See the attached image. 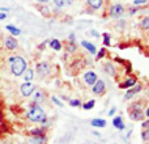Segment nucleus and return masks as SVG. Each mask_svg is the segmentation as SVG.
Returning a JSON list of instances; mask_svg holds the SVG:
<instances>
[{
	"label": "nucleus",
	"mask_w": 149,
	"mask_h": 144,
	"mask_svg": "<svg viewBox=\"0 0 149 144\" xmlns=\"http://www.w3.org/2000/svg\"><path fill=\"white\" fill-rule=\"evenodd\" d=\"M7 18V13L5 12H0V20H5Z\"/></svg>",
	"instance_id": "obj_40"
},
{
	"label": "nucleus",
	"mask_w": 149,
	"mask_h": 144,
	"mask_svg": "<svg viewBox=\"0 0 149 144\" xmlns=\"http://www.w3.org/2000/svg\"><path fill=\"white\" fill-rule=\"evenodd\" d=\"M149 3V0H132V4L135 7H144Z\"/></svg>",
	"instance_id": "obj_26"
},
{
	"label": "nucleus",
	"mask_w": 149,
	"mask_h": 144,
	"mask_svg": "<svg viewBox=\"0 0 149 144\" xmlns=\"http://www.w3.org/2000/svg\"><path fill=\"white\" fill-rule=\"evenodd\" d=\"M103 67H105V71L107 72L110 76H116V70H115V67H114V64H111L110 62H107V63H105L103 64Z\"/></svg>",
	"instance_id": "obj_20"
},
{
	"label": "nucleus",
	"mask_w": 149,
	"mask_h": 144,
	"mask_svg": "<svg viewBox=\"0 0 149 144\" xmlns=\"http://www.w3.org/2000/svg\"><path fill=\"white\" fill-rule=\"evenodd\" d=\"M76 49H77L76 42H68V45H67V51L68 52H74Z\"/></svg>",
	"instance_id": "obj_28"
},
{
	"label": "nucleus",
	"mask_w": 149,
	"mask_h": 144,
	"mask_svg": "<svg viewBox=\"0 0 149 144\" xmlns=\"http://www.w3.org/2000/svg\"><path fill=\"white\" fill-rule=\"evenodd\" d=\"M115 111H116V108H111V110L109 111V117H113L115 114Z\"/></svg>",
	"instance_id": "obj_39"
},
{
	"label": "nucleus",
	"mask_w": 149,
	"mask_h": 144,
	"mask_svg": "<svg viewBox=\"0 0 149 144\" xmlns=\"http://www.w3.org/2000/svg\"><path fill=\"white\" fill-rule=\"evenodd\" d=\"M46 130H47L46 126L37 127V129L30 130V134H31V135H45V134H46Z\"/></svg>",
	"instance_id": "obj_21"
},
{
	"label": "nucleus",
	"mask_w": 149,
	"mask_h": 144,
	"mask_svg": "<svg viewBox=\"0 0 149 144\" xmlns=\"http://www.w3.org/2000/svg\"><path fill=\"white\" fill-rule=\"evenodd\" d=\"M97 80H98V76L94 71H86L84 73V81L86 85H90V87H92Z\"/></svg>",
	"instance_id": "obj_8"
},
{
	"label": "nucleus",
	"mask_w": 149,
	"mask_h": 144,
	"mask_svg": "<svg viewBox=\"0 0 149 144\" xmlns=\"http://www.w3.org/2000/svg\"><path fill=\"white\" fill-rule=\"evenodd\" d=\"M49 46L52 50H55V51H60L63 49V45L59 39H51V41H49Z\"/></svg>",
	"instance_id": "obj_16"
},
{
	"label": "nucleus",
	"mask_w": 149,
	"mask_h": 144,
	"mask_svg": "<svg viewBox=\"0 0 149 144\" xmlns=\"http://www.w3.org/2000/svg\"><path fill=\"white\" fill-rule=\"evenodd\" d=\"M90 34H92L93 37H95V38H100V33L95 30H90Z\"/></svg>",
	"instance_id": "obj_36"
},
{
	"label": "nucleus",
	"mask_w": 149,
	"mask_h": 144,
	"mask_svg": "<svg viewBox=\"0 0 149 144\" xmlns=\"http://www.w3.org/2000/svg\"><path fill=\"white\" fill-rule=\"evenodd\" d=\"M147 144H149V142H147Z\"/></svg>",
	"instance_id": "obj_48"
},
{
	"label": "nucleus",
	"mask_w": 149,
	"mask_h": 144,
	"mask_svg": "<svg viewBox=\"0 0 149 144\" xmlns=\"http://www.w3.org/2000/svg\"><path fill=\"white\" fill-rule=\"evenodd\" d=\"M113 124H114V127H115L116 130H120V131H123V130L126 129V124H124L123 118H122L120 115L114 117V119H113Z\"/></svg>",
	"instance_id": "obj_14"
},
{
	"label": "nucleus",
	"mask_w": 149,
	"mask_h": 144,
	"mask_svg": "<svg viewBox=\"0 0 149 144\" xmlns=\"http://www.w3.org/2000/svg\"><path fill=\"white\" fill-rule=\"evenodd\" d=\"M26 118L28 121L33 122V123H41L42 126H46L47 123V115L43 111V109L38 105V103H30L28 113H26Z\"/></svg>",
	"instance_id": "obj_1"
},
{
	"label": "nucleus",
	"mask_w": 149,
	"mask_h": 144,
	"mask_svg": "<svg viewBox=\"0 0 149 144\" xmlns=\"http://www.w3.org/2000/svg\"><path fill=\"white\" fill-rule=\"evenodd\" d=\"M51 100H52V102H54L55 105H58V106H59V108H63V106H64V105H63V102H62V101H59L56 97H52Z\"/></svg>",
	"instance_id": "obj_33"
},
{
	"label": "nucleus",
	"mask_w": 149,
	"mask_h": 144,
	"mask_svg": "<svg viewBox=\"0 0 149 144\" xmlns=\"http://www.w3.org/2000/svg\"><path fill=\"white\" fill-rule=\"evenodd\" d=\"M128 113H130V119L134 122H141L145 118L144 110H131Z\"/></svg>",
	"instance_id": "obj_9"
},
{
	"label": "nucleus",
	"mask_w": 149,
	"mask_h": 144,
	"mask_svg": "<svg viewBox=\"0 0 149 144\" xmlns=\"http://www.w3.org/2000/svg\"><path fill=\"white\" fill-rule=\"evenodd\" d=\"M144 115H145V118H149V106L147 109H145V111H144Z\"/></svg>",
	"instance_id": "obj_42"
},
{
	"label": "nucleus",
	"mask_w": 149,
	"mask_h": 144,
	"mask_svg": "<svg viewBox=\"0 0 149 144\" xmlns=\"http://www.w3.org/2000/svg\"><path fill=\"white\" fill-rule=\"evenodd\" d=\"M90 124H92L93 127L103 129V127H106V121H105V119H102V118H94V119H92Z\"/></svg>",
	"instance_id": "obj_18"
},
{
	"label": "nucleus",
	"mask_w": 149,
	"mask_h": 144,
	"mask_svg": "<svg viewBox=\"0 0 149 144\" xmlns=\"http://www.w3.org/2000/svg\"><path fill=\"white\" fill-rule=\"evenodd\" d=\"M21 76L24 77L25 81H31V80L34 79V70H31V68H26Z\"/></svg>",
	"instance_id": "obj_19"
},
{
	"label": "nucleus",
	"mask_w": 149,
	"mask_h": 144,
	"mask_svg": "<svg viewBox=\"0 0 149 144\" xmlns=\"http://www.w3.org/2000/svg\"><path fill=\"white\" fill-rule=\"evenodd\" d=\"M47 43H49V41H45V42H43V43H42V45H41V46H39V49H43V47H45V46H46V45H47Z\"/></svg>",
	"instance_id": "obj_43"
},
{
	"label": "nucleus",
	"mask_w": 149,
	"mask_h": 144,
	"mask_svg": "<svg viewBox=\"0 0 149 144\" xmlns=\"http://www.w3.org/2000/svg\"><path fill=\"white\" fill-rule=\"evenodd\" d=\"M93 135H95V136H100V132H97V131H94V132H93Z\"/></svg>",
	"instance_id": "obj_45"
},
{
	"label": "nucleus",
	"mask_w": 149,
	"mask_h": 144,
	"mask_svg": "<svg viewBox=\"0 0 149 144\" xmlns=\"http://www.w3.org/2000/svg\"><path fill=\"white\" fill-rule=\"evenodd\" d=\"M37 3H39V4H47V3L50 1V0H36Z\"/></svg>",
	"instance_id": "obj_41"
},
{
	"label": "nucleus",
	"mask_w": 149,
	"mask_h": 144,
	"mask_svg": "<svg viewBox=\"0 0 149 144\" xmlns=\"http://www.w3.org/2000/svg\"><path fill=\"white\" fill-rule=\"evenodd\" d=\"M74 39H76V36H74V33H71L70 36H68V41H70V42H74Z\"/></svg>",
	"instance_id": "obj_35"
},
{
	"label": "nucleus",
	"mask_w": 149,
	"mask_h": 144,
	"mask_svg": "<svg viewBox=\"0 0 149 144\" xmlns=\"http://www.w3.org/2000/svg\"><path fill=\"white\" fill-rule=\"evenodd\" d=\"M135 84H137L136 77H128L126 81L119 84V88H120V89H130V88H132Z\"/></svg>",
	"instance_id": "obj_13"
},
{
	"label": "nucleus",
	"mask_w": 149,
	"mask_h": 144,
	"mask_svg": "<svg viewBox=\"0 0 149 144\" xmlns=\"http://www.w3.org/2000/svg\"><path fill=\"white\" fill-rule=\"evenodd\" d=\"M0 10H1V12H8V10H9V8H4V7H1V8H0Z\"/></svg>",
	"instance_id": "obj_44"
},
{
	"label": "nucleus",
	"mask_w": 149,
	"mask_h": 144,
	"mask_svg": "<svg viewBox=\"0 0 149 144\" xmlns=\"http://www.w3.org/2000/svg\"><path fill=\"white\" fill-rule=\"evenodd\" d=\"M71 1H72V0H67V4H71Z\"/></svg>",
	"instance_id": "obj_46"
},
{
	"label": "nucleus",
	"mask_w": 149,
	"mask_h": 144,
	"mask_svg": "<svg viewBox=\"0 0 149 144\" xmlns=\"http://www.w3.org/2000/svg\"><path fill=\"white\" fill-rule=\"evenodd\" d=\"M4 46L7 50L13 51V50H16L18 47V42L13 36H8V37H5V39H4Z\"/></svg>",
	"instance_id": "obj_7"
},
{
	"label": "nucleus",
	"mask_w": 149,
	"mask_h": 144,
	"mask_svg": "<svg viewBox=\"0 0 149 144\" xmlns=\"http://www.w3.org/2000/svg\"><path fill=\"white\" fill-rule=\"evenodd\" d=\"M5 29H7V30L9 31L12 36H20V34H21L20 29L16 28V26H13V25H7V26H5Z\"/></svg>",
	"instance_id": "obj_22"
},
{
	"label": "nucleus",
	"mask_w": 149,
	"mask_h": 144,
	"mask_svg": "<svg viewBox=\"0 0 149 144\" xmlns=\"http://www.w3.org/2000/svg\"><path fill=\"white\" fill-rule=\"evenodd\" d=\"M47 136L45 135H31V138L29 139V144H46Z\"/></svg>",
	"instance_id": "obj_12"
},
{
	"label": "nucleus",
	"mask_w": 149,
	"mask_h": 144,
	"mask_svg": "<svg viewBox=\"0 0 149 144\" xmlns=\"http://www.w3.org/2000/svg\"><path fill=\"white\" fill-rule=\"evenodd\" d=\"M9 64H10V71H12V73L15 76H21L24 73V71L28 68V63L22 57H15Z\"/></svg>",
	"instance_id": "obj_2"
},
{
	"label": "nucleus",
	"mask_w": 149,
	"mask_h": 144,
	"mask_svg": "<svg viewBox=\"0 0 149 144\" xmlns=\"http://www.w3.org/2000/svg\"><path fill=\"white\" fill-rule=\"evenodd\" d=\"M141 127L143 129H149V118H147L145 121L143 119L141 121Z\"/></svg>",
	"instance_id": "obj_34"
},
{
	"label": "nucleus",
	"mask_w": 149,
	"mask_h": 144,
	"mask_svg": "<svg viewBox=\"0 0 149 144\" xmlns=\"http://www.w3.org/2000/svg\"><path fill=\"white\" fill-rule=\"evenodd\" d=\"M137 12V7H134V8H130V15H135Z\"/></svg>",
	"instance_id": "obj_38"
},
{
	"label": "nucleus",
	"mask_w": 149,
	"mask_h": 144,
	"mask_svg": "<svg viewBox=\"0 0 149 144\" xmlns=\"http://www.w3.org/2000/svg\"><path fill=\"white\" fill-rule=\"evenodd\" d=\"M81 46L85 47V49L89 51V54H92V55L97 54V49H95V46L93 43H90L89 41H81Z\"/></svg>",
	"instance_id": "obj_15"
},
{
	"label": "nucleus",
	"mask_w": 149,
	"mask_h": 144,
	"mask_svg": "<svg viewBox=\"0 0 149 144\" xmlns=\"http://www.w3.org/2000/svg\"><path fill=\"white\" fill-rule=\"evenodd\" d=\"M124 12H126V9H124V7L122 4H113L110 7L109 15H110V17H113V18H119L124 15Z\"/></svg>",
	"instance_id": "obj_5"
},
{
	"label": "nucleus",
	"mask_w": 149,
	"mask_h": 144,
	"mask_svg": "<svg viewBox=\"0 0 149 144\" xmlns=\"http://www.w3.org/2000/svg\"><path fill=\"white\" fill-rule=\"evenodd\" d=\"M105 55H106V49H103V47H102V49L100 50V52H98V54L95 55V60H100V59H102V58L105 57Z\"/></svg>",
	"instance_id": "obj_32"
},
{
	"label": "nucleus",
	"mask_w": 149,
	"mask_h": 144,
	"mask_svg": "<svg viewBox=\"0 0 149 144\" xmlns=\"http://www.w3.org/2000/svg\"><path fill=\"white\" fill-rule=\"evenodd\" d=\"M36 70H37V75L42 79V77H46L47 75H50L51 66H50L49 62H39V63H37Z\"/></svg>",
	"instance_id": "obj_3"
},
{
	"label": "nucleus",
	"mask_w": 149,
	"mask_h": 144,
	"mask_svg": "<svg viewBox=\"0 0 149 144\" xmlns=\"http://www.w3.org/2000/svg\"><path fill=\"white\" fill-rule=\"evenodd\" d=\"M94 105H95V101L90 100V101H88V102H85L84 105H81V108L84 109V110H92V109L94 108Z\"/></svg>",
	"instance_id": "obj_24"
},
{
	"label": "nucleus",
	"mask_w": 149,
	"mask_h": 144,
	"mask_svg": "<svg viewBox=\"0 0 149 144\" xmlns=\"http://www.w3.org/2000/svg\"><path fill=\"white\" fill-rule=\"evenodd\" d=\"M54 4L56 8H63L67 4V0H54Z\"/></svg>",
	"instance_id": "obj_30"
},
{
	"label": "nucleus",
	"mask_w": 149,
	"mask_h": 144,
	"mask_svg": "<svg viewBox=\"0 0 149 144\" xmlns=\"http://www.w3.org/2000/svg\"><path fill=\"white\" fill-rule=\"evenodd\" d=\"M110 41H111L110 34L103 33V45H105V46H110Z\"/></svg>",
	"instance_id": "obj_29"
},
{
	"label": "nucleus",
	"mask_w": 149,
	"mask_h": 144,
	"mask_svg": "<svg viewBox=\"0 0 149 144\" xmlns=\"http://www.w3.org/2000/svg\"><path fill=\"white\" fill-rule=\"evenodd\" d=\"M5 144H10V143H5Z\"/></svg>",
	"instance_id": "obj_47"
},
{
	"label": "nucleus",
	"mask_w": 149,
	"mask_h": 144,
	"mask_svg": "<svg viewBox=\"0 0 149 144\" xmlns=\"http://www.w3.org/2000/svg\"><path fill=\"white\" fill-rule=\"evenodd\" d=\"M140 90H141V85H137V84H135L132 88H130L128 90H127V93L124 94V100L126 101H128V100H131L132 97H134L136 93H139Z\"/></svg>",
	"instance_id": "obj_11"
},
{
	"label": "nucleus",
	"mask_w": 149,
	"mask_h": 144,
	"mask_svg": "<svg viewBox=\"0 0 149 144\" xmlns=\"http://www.w3.org/2000/svg\"><path fill=\"white\" fill-rule=\"evenodd\" d=\"M86 4L92 9H100L103 5V0H86Z\"/></svg>",
	"instance_id": "obj_17"
},
{
	"label": "nucleus",
	"mask_w": 149,
	"mask_h": 144,
	"mask_svg": "<svg viewBox=\"0 0 149 144\" xmlns=\"http://www.w3.org/2000/svg\"><path fill=\"white\" fill-rule=\"evenodd\" d=\"M45 100H46V94H45L43 90L37 89L33 92V102L34 103H38L39 105V103L45 102Z\"/></svg>",
	"instance_id": "obj_10"
},
{
	"label": "nucleus",
	"mask_w": 149,
	"mask_h": 144,
	"mask_svg": "<svg viewBox=\"0 0 149 144\" xmlns=\"http://www.w3.org/2000/svg\"><path fill=\"white\" fill-rule=\"evenodd\" d=\"M141 139H143V142H144V143L149 142V129H144V130H143V132H141Z\"/></svg>",
	"instance_id": "obj_27"
},
{
	"label": "nucleus",
	"mask_w": 149,
	"mask_h": 144,
	"mask_svg": "<svg viewBox=\"0 0 149 144\" xmlns=\"http://www.w3.org/2000/svg\"><path fill=\"white\" fill-rule=\"evenodd\" d=\"M143 109H144V106H143L141 102H132L128 108V111H131V110H143Z\"/></svg>",
	"instance_id": "obj_23"
},
{
	"label": "nucleus",
	"mask_w": 149,
	"mask_h": 144,
	"mask_svg": "<svg viewBox=\"0 0 149 144\" xmlns=\"http://www.w3.org/2000/svg\"><path fill=\"white\" fill-rule=\"evenodd\" d=\"M36 90V85L33 84L31 81H25L21 84L20 87V92L24 97H29V96L33 94V92Z\"/></svg>",
	"instance_id": "obj_4"
},
{
	"label": "nucleus",
	"mask_w": 149,
	"mask_h": 144,
	"mask_svg": "<svg viewBox=\"0 0 149 144\" xmlns=\"http://www.w3.org/2000/svg\"><path fill=\"white\" fill-rule=\"evenodd\" d=\"M41 10H42V13H43V15H49V13H50V9H49V8H46V7L41 8Z\"/></svg>",
	"instance_id": "obj_37"
},
{
	"label": "nucleus",
	"mask_w": 149,
	"mask_h": 144,
	"mask_svg": "<svg viewBox=\"0 0 149 144\" xmlns=\"http://www.w3.org/2000/svg\"><path fill=\"white\" fill-rule=\"evenodd\" d=\"M70 105L72 106V108H81V101L80 100H70Z\"/></svg>",
	"instance_id": "obj_31"
},
{
	"label": "nucleus",
	"mask_w": 149,
	"mask_h": 144,
	"mask_svg": "<svg viewBox=\"0 0 149 144\" xmlns=\"http://www.w3.org/2000/svg\"><path fill=\"white\" fill-rule=\"evenodd\" d=\"M140 25H141V28L144 29V30H149V16L143 18L141 22H140Z\"/></svg>",
	"instance_id": "obj_25"
},
{
	"label": "nucleus",
	"mask_w": 149,
	"mask_h": 144,
	"mask_svg": "<svg viewBox=\"0 0 149 144\" xmlns=\"http://www.w3.org/2000/svg\"><path fill=\"white\" fill-rule=\"evenodd\" d=\"M92 90H93V93H94L95 96H102L103 93L106 92V84H105V81H103V80H101V79H98L97 81H95L94 84L92 85Z\"/></svg>",
	"instance_id": "obj_6"
}]
</instances>
